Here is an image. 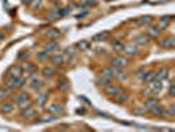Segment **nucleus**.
Returning <instances> with one entry per match:
<instances>
[{
  "instance_id": "2eb2a0df",
  "label": "nucleus",
  "mask_w": 175,
  "mask_h": 132,
  "mask_svg": "<svg viewBox=\"0 0 175 132\" xmlns=\"http://www.w3.org/2000/svg\"><path fill=\"white\" fill-rule=\"evenodd\" d=\"M90 46H91V43L87 40H82L78 43V48L80 50H87V49H90Z\"/></svg>"
},
{
  "instance_id": "bb28decb",
  "label": "nucleus",
  "mask_w": 175,
  "mask_h": 132,
  "mask_svg": "<svg viewBox=\"0 0 175 132\" xmlns=\"http://www.w3.org/2000/svg\"><path fill=\"white\" fill-rule=\"evenodd\" d=\"M158 32H159V29H158V28H153V27H150L149 28V30H148V33L151 36V37H156V36L158 35Z\"/></svg>"
},
{
  "instance_id": "7ed1b4c3",
  "label": "nucleus",
  "mask_w": 175,
  "mask_h": 132,
  "mask_svg": "<svg viewBox=\"0 0 175 132\" xmlns=\"http://www.w3.org/2000/svg\"><path fill=\"white\" fill-rule=\"evenodd\" d=\"M149 85H150V91L151 92H156V94H158V92L162 90V83H161V81L157 79V78L154 81H151Z\"/></svg>"
},
{
  "instance_id": "e433bc0d",
  "label": "nucleus",
  "mask_w": 175,
  "mask_h": 132,
  "mask_svg": "<svg viewBox=\"0 0 175 132\" xmlns=\"http://www.w3.org/2000/svg\"><path fill=\"white\" fill-rule=\"evenodd\" d=\"M169 91H170V95L173 97V95H174V85L170 86V90H169Z\"/></svg>"
},
{
  "instance_id": "ddd939ff",
  "label": "nucleus",
  "mask_w": 175,
  "mask_h": 132,
  "mask_svg": "<svg viewBox=\"0 0 175 132\" xmlns=\"http://www.w3.org/2000/svg\"><path fill=\"white\" fill-rule=\"evenodd\" d=\"M111 81H112V77H111V75L101 74V77L99 78V85H108Z\"/></svg>"
},
{
  "instance_id": "4468645a",
  "label": "nucleus",
  "mask_w": 175,
  "mask_h": 132,
  "mask_svg": "<svg viewBox=\"0 0 175 132\" xmlns=\"http://www.w3.org/2000/svg\"><path fill=\"white\" fill-rule=\"evenodd\" d=\"M46 99H47V92L46 91L41 92V94L38 95V98H37V105L44 106L45 103H46Z\"/></svg>"
},
{
  "instance_id": "f3484780",
  "label": "nucleus",
  "mask_w": 175,
  "mask_h": 132,
  "mask_svg": "<svg viewBox=\"0 0 175 132\" xmlns=\"http://www.w3.org/2000/svg\"><path fill=\"white\" fill-rule=\"evenodd\" d=\"M150 111L153 112L154 115H158V116H161V115H163V112H165V110H163L162 107H159V106H158V105L153 106V107L150 108Z\"/></svg>"
},
{
  "instance_id": "c9c22d12",
  "label": "nucleus",
  "mask_w": 175,
  "mask_h": 132,
  "mask_svg": "<svg viewBox=\"0 0 175 132\" xmlns=\"http://www.w3.org/2000/svg\"><path fill=\"white\" fill-rule=\"evenodd\" d=\"M169 115H171V116L174 115V106H171L170 107V110H169Z\"/></svg>"
},
{
  "instance_id": "a878e982",
  "label": "nucleus",
  "mask_w": 175,
  "mask_h": 132,
  "mask_svg": "<svg viewBox=\"0 0 175 132\" xmlns=\"http://www.w3.org/2000/svg\"><path fill=\"white\" fill-rule=\"evenodd\" d=\"M24 67H25V69H27L29 73H34V71H36V66L32 65V63H29V62H25V63H24Z\"/></svg>"
},
{
  "instance_id": "b1692460",
  "label": "nucleus",
  "mask_w": 175,
  "mask_h": 132,
  "mask_svg": "<svg viewBox=\"0 0 175 132\" xmlns=\"http://www.w3.org/2000/svg\"><path fill=\"white\" fill-rule=\"evenodd\" d=\"M15 99L17 100V103H20V102H22V100L29 99V97H28V94H27V92H20L19 95H16V98H15Z\"/></svg>"
},
{
  "instance_id": "f8f14e48",
  "label": "nucleus",
  "mask_w": 175,
  "mask_h": 132,
  "mask_svg": "<svg viewBox=\"0 0 175 132\" xmlns=\"http://www.w3.org/2000/svg\"><path fill=\"white\" fill-rule=\"evenodd\" d=\"M108 36H109L108 32H101V33L95 35L92 40H94V41H104V40H107V38H108Z\"/></svg>"
},
{
  "instance_id": "423d86ee",
  "label": "nucleus",
  "mask_w": 175,
  "mask_h": 132,
  "mask_svg": "<svg viewBox=\"0 0 175 132\" xmlns=\"http://www.w3.org/2000/svg\"><path fill=\"white\" fill-rule=\"evenodd\" d=\"M121 91V89L118 87V86H115V85H107V87H105V92L108 95H117L118 92Z\"/></svg>"
},
{
  "instance_id": "7c9ffc66",
  "label": "nucleus",
  "mask_w": 175,
  "mask_h": 132,
  "mask_svg": "<svg viewBox=\"0 0 175 132\" xmlns=\"http://www.w3.org/2000/svg\"><path fill=\"white\" fill-rule=\"evenodd\" d=\"M113 49L116 50V52H121V50L124 49V45L121 43H115L113 44Z\"/></svg>"
},
{
  "instance_id": "72a5a7b5",
  "label": "nucleus",
  "mask_w": 175,
  "mask_h": 132,
  "mask_svg": "<svg viewBox=\"0 0 175 132\" xmlns=\"http://www.w3.org/2000/svg\"><path fill=\"white\" fill-rule=\"evenodd\" d=\"M138 43H148V37H143V36H140V37H138Z\"/></svg>"
},
{
  "instance_id": "f257e3e1",
  "label": "nucleus",
  "mask_w": 175,
  "mask_h": 132,
  "mask_svg": "<svg viewBox=\"0 0 175 132\" xmlns=\"http://www.w3.org/2000/svg\"><path fill=\"white\" fill-rule=\"evenodd\" d=\"M128 63H129V61L126 57H116L112 60V66H115V67H123V66H126Z\"/></svg>"
},
{
  "instance_id": "cd10ccee",
  "label": "nucleus",
  "mask_w": 175,
  "mask_h": 132,
  "mask_svg": "<svg viewBox=\"0 0 175 132\" xmlns=\"http://www.w3.org/2000/svg\"><path fill=\"white\" fill-rule=\"evenodd\" d=\"M28 106H30V100L27 99V100H22V102L19 103V107L21 108V110H24V108H27Z\"/></svg>"
},
{
  "instance_id": "c756f323",
  "label": "nucleus",
  "mask_w": 175,
  "mask_h": 132,
  "mask_svg": "<svg viewBox=\"0 0 175 132\" xmlns=\"http://www.w3.org/2000/svg\"><path fill=\"white\" fill-rule=\"evenodd\" d=\"M150 21H151L150 16H145V17H141L140 20H138V22H140L141 25H142V24H148V22H150Z\"/></svg>"
},
{
  "instance_id": "4c0bfd02",
  "label": "nucleus",
  "mask_w": 175,
  "mask_h": 132,
  "mask_svg": "<svg viewBox=\"0 0 175 132\" xmlns=\"http://www.w3.org/2000/svg\"><path fill=\"white\" fill-rule=\"evenodd\" d=\"M3 38H4V33H1V32H0V41H1Z\"/></svg>"
},
{
  "instance_id": "2f4dec72",
  "label": "nucleus",
  "mask_w": 175,
  "mask_h": 132,
  "mask_svg": "<svg viewBox=\"0 0 175 132\" xmlns=\"http://www.w3.org/2000/svg\"><path fill=\"white\" fill-rule=\"evenodd\" d=\"M75 53H77V50L74 48H67L66 49V54H69V56H74Z\"/></svg>"
},
{
  "instance_id": "f704fd0d",
  "label": "nucleus",
  "mask_w": 175,
  "mask_h": 132,
  "mask_svg": "<svg viewBox=\"0 0 175 132\" xmlns=\"http://www.w3.org/2000/svg\"><path fill=\"white\" fill-rule=\"evenodd\" d=\"M59 87H61V89H66L67 87V82H66V81H63V82L59 85Z\"/></svg>"
},
{
  "instance_id": "9d476101",
  "label": "nucleus",
  "mask_w": 175,
  "mask_h": 132,
  "mask_svg": "<svg viewBox=\"0 0 175 132\" xmlns=\"http://www.w3.org/2000/svg\"><path fill=\"white\" fill-rule=\"evenodd\" d=\"M124 52L126 53V54H134V53H137V48L134 46L133 44H126L124 45Z\"/></svg>"
},
{
  "instance_id": "c85d7f7f",
  "label": "nucleus",
  "mask_w": 175,
  "mask_h": 132,
  "mask_svg": "<svg viewBox=\"0 0 175 132\" xmlns=\"http://www.w3.org/2000/svg\"><path fill=\"white\" fill-rule=\"evenodd\" d=\"M146 73H148L146 70H142V69L138 70V73H137V78H138L140 81H143V78H145V75H146Z\"/></svg>"
},
{
  "instance_id": "6ab92c4d",
  "label": "nucleus",
  "mask_w": 175,
  "mask_h": 132,
  "mask_svg": "<svg viewBox=\"0 0 175 132\" xmlns=\"http://www.w3.org/2000/svg\"><path fill=\"white\" fill-rule=\"evenodd\" d=\"M46 35H47V37L52 38V40H53V38L59 37V35H61V33H59V30H58V29H49V30H47Z\"/></svg>"
},
{
  "instance_id": "1a4fd4ad",
  "label": "nucleus",
  "mask_w": 175,
  "mask_h": 132,
  "mask_svg": "<svg viewBox=\"0 0 175 132\" xmlns=\"http://www.w3.org/2000/svg\"><path fill=\"white\" fill-rule=\"evenodd\" d=\"M0 111L1 112H12L13 111V105L12 103H9V102H4V103H1V106H0Z\"/></svg>"
},
{
  "instance_id": "393cba45",
  "label": "nucleus",
  "mask_w": 175,
  "mask_h": 132,
  "mask_svg": "<svg viewBox=\"0 0 175 132\" xmlns=\"http://www.w3.org/2000/svg\"><path fill=\"white\" fill-rule=\"evenodd\" d=\"M42 74H44L45 77H53V75H54V70L50 69V67H45L44 71H42Z\"/></svg>"
},
{
  "instance_id": "9b49d317",
  "label": "nucleus",
  "mask_w": 175,
  "mask_h": 132,
  "mask_svg": "<svg viewBox=\"0 0 175 132\" xmlns=\"http://www.w3.org/2000/svg\"><path fill=\"white\" fill-rule=\"evenodd\" d=\"M115 99H116V102L118 103H123V102H125V100H128V98H129V95L126 94V92H123V91H120L117 95H115Z\"/></svg>"
},
{
  "instance_id": "a211bd4d",
  "label": "nucleus",
  "mask_w": 175,
  "mask_h": 132,
  "mask_svg": "<svg viewBox=\"0 0 175 132\" xmlns=\"http://www.w3.org/2000/svg\"><path fill=\"white\" fill-rule=\"evenodd\" d=\"M156 105H158V99H157V98H150V99H148L145 102V107L149 108V110H150L153 106H156Z\"/></svg>"
},
{
  "instance_id": "20e7f679",
  "label": "nucleus",
  "mask_w": 175,
  "mask_h": 132,
  "mask_svg": "<svg viewBox=\"0 0 175 132\" xmlns=\"http://www.w3.org/2000/svg\"><path fill=\"white\" fill-rule=\"evenodd\" d=\"M47 111L52 112V114H59V112L65 111V107L61 105H58V103H53V105H50L49 107H47Z\"/></svg>"
},
{
  "instance_id": "0eeeda50",
  "label": "nucleus",
  "mask_w": 175,
  "mask_h": 132,
  "mask_svg": "<svg viewBox=\"0 0 175 132\" xmlns=\"http://www.w3.org/2000/svg\"><path fill=\"white\" fill-rule=\"evenodd\" d=\"M34 115H36V110L33 107H30V106H28L27 108L22 110V118H25V119H30V118H33Z\"/></svg>"
},
{
  "instance_id": "39448f33",
  "label": "nucleus",
  "mask_w": 175,
  "mask_h": 132,
  "mask_svg": "<svg viewBox=\"0 0 175 132\" xmlns=\"http://www.w3.org/2000/svg\"><path fill=\"white\" fill-rule=\"evenodd\" d=\"M58 48H59V45L58 43H55V41H49L47 44H45V46H44V50L45 52H55V50H58Z\"/></svg>"
},
{
  "instance_id": "412c9836",
  "label": "nucleus",
  "mask_w": 175,
  "mask_h": 132,
  "mask_svg": "<svg viewBox=\"0 0 175 132\" xmlns=\"http://www.w3.org/2000/svg\"><path fill=\"white\" fill-rule=\"evenodd\" d=\"M62 62H63V57L62 56H54V57H52V63L53 65H55V66H59V65H62Z\"/></svg>"
},
{
  "instance_id": "6e6552de",
  "label": "nucleus",
  "mask_w": 175,
  "mask_h": 132,
  "mask_svg": "<svg viewBox=\"0 0 175 132\" xmlns=\"http://www.w3.org/2000/svg\"><path fill=\"white\" fill-rule=\"evenodd\" d=\"M30 86H32L33 89H38L42 86V79L41 78H38L37 75H34V77L30 78Z\"/></svg>"
},
{
  "instance_id": "aec40b11",
  "label": "nucleus",
  "mask_w": 175,
  "mask_h": 132,
  "mask_svg": "<svg viewBox=\"0 0 175 132\" xmlns=\"http://www.w3.org/2000/svg\"><path fill=\"white\" fill-rule=\"evenodd\" d=\"M154 79H156V73L154 71H148L145 75V78H143V81H145L146 83H150L151 81H154Z\"/></svg>"
},
{
  "instance_id": "dca6fc26",
  "label": "nucleus",
  "mask_w": 175,
  "mask_h": 132,
  "mask_svg": "<svg viewBox=\"0 0 175 132\" xmlns=\"http://www.w3.org/2000/svg\"><path fill=\"white\" fill-rule=\"evenodd\" d=\"M167 70L166 69H161L159 71H157L156 73V78L157 79H159V81H162V79H165V78H167Z\"/></svg>"
},
{
  "instance_id": "473e14b6",
  "label": "nucleus",
  "mask_w": 175,
  "mask_h": 132,
  "mask_svg": "<svg viewBox=\"0 0 175 132\" xmlns=\"http://www.w3.org/2000/svg\"><path fill=\"white\" fill-rule=\"evenodd\" d=\"M7 94H8V89H4V87L0 89V98L7 97Z\"/></svg>"
},
{
  "instance_id": "4be33fe9",
  "label": "nucleus",
  "mask_w": 175,
  "mask_h": 132,
  "mask_svg": "<svg viewBox=\"0 0 175 132\" xmlns=\"http://www.w3.org/2000/svg\"><path fill=\"white\" fill-rule=\"evenodd\" d=\"M162 46H165V48H173L174 46V38L173 37H169V38H166L165 41H162Z\"/></svg>"
},
{
  "instance_id": "5701e85b",
  "label": "nucleus",
  "mask_w": 175,
  "mask_h": 132,
  "mask_svg": "<svg viewBox=\"0 0 175 132\" xmlns=\"http://www.w3.org/2000/svg\"><path fill=\"white\" fill-rule=\"evenodd\" d=\"M37 58H38V61L44 62V61H46L47 58H49V53L45 52V50H42L41 53H38V54H37Z\"/></svg>"
},
{
  "instance_id": "f03ea898",
  "label": "nucleus",
  "mask_w": 175,
  "mask_h": 132,
  "mask_svg": "<svg viewBox=\"0 0 175 132\" xmlns=\"http://www.w3.org/2000/svg\"><path fill=\"white\" fill-rule=\"evenodd\" d=\"M21 74H22V69L20 66H17V65L9 67V70H8V75H9V77L19 78V77H21Z\"/></svg>"
}]
</instances>
